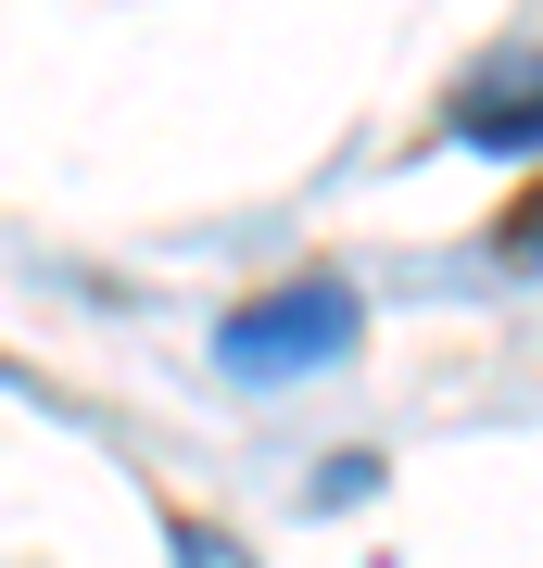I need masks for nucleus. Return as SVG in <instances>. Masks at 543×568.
Listing matches in <instances>:
<instances>
[{"instance_id": "f257e3e1", "label": "nucleus", "mask_w": 543, "mask_h": 568, "mask_svg": "<svg viewBox=\"0 0 543 568\" xmlns=\"http://www.w3.org/2000/svg\"><path fill=\"white\" fill-rule=\"evenodd\" d=\"M366 342V304L342 278H291V291H253L241 316L215 328V366L241 392H279V379H316V366H342Z\"/></svg>"}, {"instance_id": "f03ea898", "label": "nucleus", "mask_w": 543, "mask_h": 568, "mask_svg": "<svg viewBox=\"0 0 543 568\" xmlns=\"http://www.w3.org/2000/svg\"><path fill=\"white\" fill-rule=\"evenodd\" d=\"M443 140H467V152H543V39H493L481 63H467L455 102H443Z\"/></svg>"}, {"instance_id": "7ed1b4c3", "label": "nucleus", "mask_w": 543, "mask_h": 568, "mask_svg": "<svg viewBox=\"0 0 543 568\" xmlns=\"http://www.w3.org/2000/svg\"><path fill=\"white\" fill-rule=\"evenodd\" d=\"M481 253L505 265V278H543V178H531V190H519V203H505V215L481 227Z\"/></svg>"}, {"instance_id": "20e7f679", "label": "nucleus", "mask_w": 543, "mask_h": 568, "mask_svg": "<svg viewBox=\"0 0 543 568\" xmlns=\"http://www.w3.org/2000/svg\"><path fill=\"white\" fill-rule=\"evenodd\" d=\"M164 556H178V568H265L241 530H215V518H190V506H164Z\"/></svg>"}, {"instance_id": "39448f33", "label": "nucleus", "mask_w": 543, "mask_h": 568, "mask_svg": "<svg viewBox=\"0 0 543 568\" xmlns=\"http://www.w3.org/2000/svg\"><path fill=\"white\" fill-rule=\"evenodd\" d=\"M354 493H380V455H329L316 467V506H354Z\"/></svg>"}]
</instances>
